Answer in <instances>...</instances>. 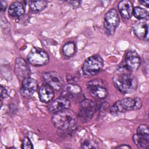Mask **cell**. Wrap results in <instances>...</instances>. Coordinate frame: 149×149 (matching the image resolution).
Segmentation results:
<instances>
[{
    "label": "cell",
    "instance_id": "1",
    "mask_svg": "<svg viewBox=\"0 0 149 149\" xmlns=\"http://www.w3.org/2000/svg\"><path fill=\"white\" fill-rule=\"evenodd\" d=\"M112 81L115 87L123 94H129L137 87V80L125 66L119 68L115 72Z\"/></svg>",
    "mask_w": 149,
    "mask_h": 149
},
{
    "label": "cell",
    "instance_id": "2",
    "mask_svg": "<svg viewBox=\"0 0 149 149\" xmlns=\"http://www.w3.org/2000/svg\"><path fill=\"white\" fill-rule=\"evenodd\" d=\"M52 122L57 129L72 133L77 127L78 117L73 111L67 109L54 113Z\"/></svg>",
    "mask_w": 149,
    "mask_h": 149
},
{
    "label": "cell",
    "instance_id": "3",
    "mask_svg": "<svg viewBox=\"0 0 149 149\" xmlns=\"http://www.w3.org/2000/svg\"><path fill=\"white\" fill-rule=\"evenodd\" d=\"M141 106L142 101L140 98L127 97L116 101L110 107L109 111L112 113H122L140 109Z\"/></svg>",
    "mask_w": 149,
    "mask_h": 149
},
{
    "label": "cell",
    "instance_id": "4",
    "mask_svg": "<svg viewBox=\"0 0 149 149\" xmlns=\"http://www.w3.org/2000/svg\"><path fill=\"white\" fill-rule=\"evenodd\" d=\"M103 66V59L98 55H94L86 59L84 62L82 70L86 75L92 76L99 73Z\"/></svg>",
    "mask_w": 149,
    "mask_h": 149
},
{
    "label": "cell",
    "instance_id": "5",
    "mask_svg": "<svg viewBox=\"0 0 149 149\" xmlns=\"http://www.w3.org/2000/svg\"><path fill=\"white\" fill-rule=\"evenodd\" d=\"M97 104L90 100L84 99L80 104L79 117L83 123L90 121L97 110Z\"/></svg>",
    "mask_w": 149,
    "mask_h": 149
},
{
    "label": "cell",
    "instance_id": "6",
    "mask_svg": "<svg viewBox=\"0 0 149 149\" xmlns=\"http://www.w3.org/2000/svg\"><path fill=\"white\" fill-rule=\"evenodd\" d=\"M87 88L90 95L97 99L102 100L108 95L106 83L100 79H94L87 83Z\"/></svg>",
    "mask_w": 149,
    "mask_h": 149
},
{
    "label": "cell",
    "instance_id": "7",
    "mask_svg": "<svg viewBox=\"0 0 149 149\" xmlns=\"http://www.w3.org/2000/svg\"><path fill=\"white\" fill-rule=\"evenodd\" d=\"M120 22L119 16L115 9H111L106 12L104 17V27L105 33L109 36L113 35Z\"/></svg>",
    "mask_w": 149,
    "mask_h": 149
},
{
    "label": "cell",
    "instance_id": "8",
    "mask_svg": "<svg viewBox=\"0 0 149 149\" xmlns=\"http://www.w3.org/2000/svg\"><path fill=\"white\" fill-rule=\"evenodd\" d=\"M28 62L35 66H41L47 64L49 62V55L44 49L38 48H33L27 55Z\"/></svg>",
    "mask_w": 149,
    "mask_h": 149
},
{
    "label": "cell",
    "instance_id": "9",
    "mask_svg": "<svg viewBox=\"0 0 149 149\" xmlns=\"http://www.w3.org/2000/svg\"><path fill=\"white\" fill-rule=\"evenodd\" d=\"M42 78L46 84L54 90H59L62 88L63 81L61 74L56 72H47L42 74Z\"/></svg>",
    "mask_w": 149,
    "mask_h": 149
},
{
    "label": "cell",
    "instance_id": "10",
    "mask_svg": "<svg viewBox=\"0 0 149 149\" xmlns=\"http://www.w3.org/2000/svg\"><path fill=\"white\" fill-rule=\"evenodd\" d=\"M38 88V83L33 78L30 77L22 80L20 87L21 95L27 98H30L36 91Z\"/></svg>",
    "mask_w": 149,
    "mask_h": 149
},
{
    "label": "cell",
    "instance_id": "11",
    "mask_svg": "<svg viewBox=\"0 0 149 149\" xmlns=\"http://www.w3.org/2000/svg\"><path fill=\"white\" fill-rule=\"evenodd\" d=\"M15 73L17 77L21 80L29 77L31 74L30 67L27 62L22 58H17L15 64Z\"/></svg>",
    "mask_w": 149,
    "mask_h": 149
},
{
    "label": "cell",
    "instance_id": "12",
    "mask_svg": "<svg viewBox=\"0 0 149 149\" xmlns=\"http://www.w3.org/2000/svg\"><path fill=\"white\" fill-rule=\"evenodd\" d=\"M141 64V58L138 53L134 51H129L126 53L125 57L126 68L130 71H136Z\"/></svg>",
    "mask_w": 149,
    "mask_h": 149
},
{
    "label": "cell",
    "instance_id": "13",
    "mask_svg": "<svg viewBox=\"0 0 149 149\" xmlns=\"http://www.w3.org/2000/svg\"><path fill=\"white\" fill-rule=\"evenodd\" d=\"M71 106L70 101L69 99L63 97L57 98L54 100L48 106V111L52 113L69 109Z\"/></svg>",
    "mask_w": 149,
    "mask_h": 149
},
{
    "label": "cell",
    "instance_id": "14",
    "mask_svg": "<svg viewBox=\"0 0 149 149\" xmlns=\"http://www.w3.org/2000/svg\"><path fill=\"white\" fill-rule=\"evenodd\" d=\"M82 90L81 87L74 84L69 83L66 85L62 92V97L68 99H78L81 96Z\"/></svg>",
    "mask_w": 149,
    "mask_h": 149
},
{
    "label": "cell",
    "instance_id": "15",
    "mask_svg": "<svg viewBox=\"0 0 149 149\" xmlns=\"http://www.w3.org/2000/svg\"><path fill=\"white\" fill-rule=\"evenodd\" d=\"M133 29L134 34L138 38L143 40L148 38V27L147 23L145 22L139 21L136 22L133 25Z\"/></svg>",
    "mask_w": 149,
    "mask_h": 149
},
{
    "label": "cell",
    "instance_id": "16",
    "mask_svg": "<svg viewBox=\"0 0 149 149\" xmlns=\"http://www.w3.org/2000/svg\"><path fill=\"white\" fill-rule=\"evenodd\" d=\"M118 10L122 17L125 19H129L133 15V7L132 2L128 0H123L119 2Z\"/></svg>",
    "mask_w": 149,
    "mask_h": 149
},
{
    "label": "cell",
    "instance_id": "17",
    "mask_svg": "<svg viewBox=\"0 0 149 149\" xmlns=\"http://www.w3.org/2000/svg\"><path fill=\"white\" fill-rule=\"evenodd\" d=\"M54 89L47 84L41 86L38 90V96L41 101L47 103L54 97Z\"/></svg>",
    "mask_w": 149,
    "mask_h": 149
},
{
    "label": "cell",
    "instance_id": "18",
    "mask_svg": "<svg viewBox=\"0 0 149 149\" xmlns=\"http://www.w3.org/2000/svg\"><path fill=\"white\" fill-rule=\"evenodd\" d=\"M133 141L139 148H148L149 146V134L136 133L133 136Z\"/></svg>",
    "mask_w": 149,
    "mask_h": 149
},
{
    "label": "cell",
    "instance_id": "19",
    "mask_svg": "<svg viewBox=\"0 0 149 149\" xmlns=\"http://www.w3.org/2000/svg\"><path fill=\"white\" fill-rule=\"evenodd\" d=\"M24 13V8L23 5L19 1L12 3L8 8V14L10 17H19Z\"/></svg>",
    "mask_w": 149,
    "mask_h": 149
},
{
    "label": "cell",
    "instance_id": "20",
    "mask_svg": "<svg viewBox=\"0 0 149 149\" xmlns=\"http://www.w3.org/2000/svg\"><path fill=\"white\" fill-rule=\"evenodd\" d=\"M29 3L31 10L34 13L40 12L47 6V1L45 0L30 1Z\"/></svg>",
    "mask_w": 149,
    "mask_h": 149
},
{
    "label": "cell",
    "instance_id": "21",
    "mask_svg": "<svg viewBox=\"0 0 149 149\" xmlns=\"http://www.w3.org/2000/svg\"><path fill=\"white\" fill-rule=\"evenodd\" d=\"M76 45L73 41L66 42L62 47V54L66 57H72L76 52Z\"/></svg>",
    "mask_w": 149,
    "mask_h": 149
},
{
    "label": "cell",
    "instance_id": "22",
    "mask_svg": "<svg viewBox=\"0 0 149 149\" xmlns=\"http://www.w3.org/2000/svg\"><path fill=\"white\" fill-rule=\"evenodd\" d=\"M133 14L134 17L139 20L147 19L148 17V11L139 6H136L133 8Z\"/></svg>",
    "mask_w": 149,
    "mask_h": 149
},
{
    "label": "cell",
    "instance_id": "23",
    "mask_svg": "<svg viewBox=\"0 0 149 149\" xmlns=\"http://www.w3.org/2000/svg\"><path fill=\"white\" fill-rule=\"evenodd\" d=\"M81 148H98L97 144L91 140H84L81 144Z\"/></svg>",
    "mask_w": 149,
    "mask_h": 149
},
{
    "label": "cell",
    "instance_id": "24",
    "mask_svg": "<svg viewBox=\"0 0 149 149\" xmlns=\"http://www.w3.org/2000/svg\"><path fill=\"white\" fill-rule=\"evenodd\" d=\"M22 148L24 149H31L33 148L32 143L29 137H25L23 139Z\"/></svg>",
    "mask_w": 149,
    "mask_h": 149
},
{
    "label": "cell",
    "instance_id": "25",
    "mask_svg": "<svg viewBox=\"0 0 149 149\" xmlns=\"http://www.w3.org/2000/svg\"><path fill=\"white\" fill-rule=\"evenodd\" d=\"M137 133L149 134L148 126L147 125H146V124L140 125L138 126L137 129Z\"/></svg>",
    "mask_w": 149,
    "mask_h": 149
},
{
    "label": "cell",
    "instance_id": "26",
    "mask_svg": "<svg viewBox=\"0 0 149 149\" xmlns=\"http://www.w3.org/2000/svg\"><path fill=\"white\" fill-rule=\"evenodd\" d=\"M10 90L6 86H1V98H6L9 96Z\"/></svg>",
    "mask_w": 149,
    "mask_h": 149
},
{
    "label": "cell",
    "instance_id": "27",
    "mask_svg": "<svg viewBox=\"0 0 149 149\" xmlns=\"http://www.w3.org/2000/svg\"><path fill=\"white\" fill-rule=\"evenodd\" d=\"M66 2L69 3L74 9L79 8L80 6V4L81 3V2L80 1H66Z\"/></svg>",
    "mask_w": 149,
    "mask_h": 149
},
{
    "label": "cell",
    "instance_id": "28",
    "mask_svg": "<svg viewBox=\"0 0 149 149\" xmlns=\"http://www.w3.org/2000/svg\"><path fill=\"white\" fill-rule=\"evenodd\" d=\"M7 7V2L5 1H0V9L1 12H3L5 11Z\"/></svg>",
    "mask_w": 149,
    "mask_h": 149
},
{
    "label": "cell",
    "instance_id": "29",
    "mask_svg": "<svg viewBox=\"0 0 149 149\" xmlns=\"http://www.w3.org/2000/svg\"><path fill=\"white\" fill-rule=\"evenodd\" d=\"M139 3H141L142 5L146 6V8H148V5H149V1H139Z\"/></svg>",
    "mask_w": 149,
    "mask_h": 149
},
{
    "label": "cell",
    "instance_id": "30",
    "mask_svg": "<svg viewBox=\"0 0 149 149\" xmlns=\"http://www.w3.org/2000/svg\"><path fill=\"white\" fill-rule=\"evenodd\" d=\"M117 148H124V149H126V148H131V146L127 145V144H123L119 146H118L116 147Z\"/></svg>",
    "mask_w": 149,
    "mask_h": 149
}]
</instances>
